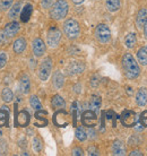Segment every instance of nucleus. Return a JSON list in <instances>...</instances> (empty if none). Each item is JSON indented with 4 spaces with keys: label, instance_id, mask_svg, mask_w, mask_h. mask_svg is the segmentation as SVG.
<instances>
[{
    "label": "nucleus",
    "instance_id": "nucleus-8",
    "mask_svg": "<svg viewBox=\"0 0 147 156\" xmlns=\"http://www.w3.org/2000/svg\"><path fill=\"white\" fill-rule=\"evenodd\" d=\"M32 51L35 58H41L44 55L45 51H47V45L41 37H36L33 40L32 42Z\"/></svg>",
    "mask_w": 147,
    "mask_h": 156
},
{
    "label": "nucleus",
    "instance_id": "nucleus-7",
    "mask_svg": "<svg viewBox=\"0 0 147 156\" xmlns=\"http://www.w3.org/2000/svg\"><path fill=\"white\" fill-rule=\"evenodd\" d=\"M121 123L124 127H135L136 122H137V117H136V112L132 110H124L120 117Z\"/></svg>",
    "mask_w": 147,
    "mask_h": 156
},
{
    "label": "nucleus",
    "instance_id": "nucleus-15",
    "mask_svg": "<svg viewBox=\"0 0 147 156\" xmlns=\"http://www.w3.org/2000/svg\"><path fill=\"white\" fill-rule=\"evenodd\" d=\"M30 121H31V117H30V113L23 110L18 112L17 117H16V125L18 127H27L30 125Z\"/></svg>",
    "mask_w": 147,
    "mask_h": 156
},
{
    "label": "nucleus",
    "instance_id": "nucleus-34",
    "mask_svg": "<svg viewBox=\"0 0 147 156\" xmlns=\"http://www.w3.org/2000/svg\"><path fill=\"white\" fill-rule=\"evenodd\" d=\"M139 122L140 125L143 126V128H147V110H145L140 113Z\"/></svg>",
    "mask_w": 147,
    "mask_h": 156
},
{
    "label": "nucleus",
    "instance_id": "nucleus-37",
    "mask_svg": "<svg viewBox=\"0 0 147 156\" xmlns=\"http://www.w3.org/2000/svg\"><path fill=\"white\" fill-rule=\"evenodd\" d=\"M87 154L88 155H100V153H99V151H97V148L95 147V146H89L88 148H87Z\"/></svg>",
    "mask_w": 147,
    "mask_h": 156
},
{
    "label": "nucleus",
    "instance_id": "nucleus-1",
    "mask_svg": "<svg viewBox=\"0 0 147 156\" xmlns=\"http://www.w3.org/2000/svg\"><path fill=\"white\" fill-rule=\"evenodd\" d=\"M121 66L124 69L126 77L129 79H136L140 75V67L137 60L131 53H124L121 59Z\"/></svg>",
    "mask_w": 147,
    "mask_h": 156
},
{
    "label": "nucleus",
    "instance_id": "nucleus-4",
    "mask_svg": "<svg viewBox=\"0 0 147 156\" xmlns=\"http://www.w3.org/2000/svg\"><path fill=\"white\" fill-rule=\"evenodd\" d=\"M52 68H53V61L50 57H47L41 61L39 70H38V76L42 82H47L49 79L51 73H52Z\"/></svg>",
    "mask_w": 147,
    "mask_h": 156
},
{
    "label": "nucleus",
    "instance_id": "nucleus-29",
    "mask_svg": "<svg viewBox=\"0 0 147 156\" xmlns=\"http://www.w3.org/2000/svg\"><path fill=\"white\" fill-rule=\"evenodd\" d=\"M32 146H33V149H34L36 153L42 152V149H43L42 139H41L40 137H34V138H33V141H32Z\"/></svg>",
    "mask_w": 147,
    "mask_h": 156
},
{
    "label": "nucleus",
    "instance_id": "nucleus-24",
    "mask_svg": "<svg viewBox=\"0 0 147 156\" xmlns=\"http://www.w3.org/2000/svg\"><path fill=\"white\" fill-rule=\"evenodd\" d=\"M136 43H137V34L134 33V32L128 33L126 37H124V45H126V48L132 49V48H135Z\"/></svg>",
    "mask_w": 147,
    "mask_h": 156
},
{
    "label": "nucleus",
    "instance_id": "nucleus-16",
    "mask_svg": "<svg viewBox=\"0 0 147 156\" xmlns=\"http://www.w3.org/2000/svg\"><path fill=\"white\" fill-rule=\"evenodd\" d=\"M18 87H20V90L23 94H28L31 92V79H30V77L26 74H24L20 78Z\"/></svg>",
    "mask_w": 147,
    "mask_h": 156
},
{
    "label": "nucleus",
    "instance_id": "nucleus-28",
    "mask_svg": "<svg viewBox=\"0 0 147 156\" xmlns=\"http://www.w3.org/2000/svg\"><path fill=\"white\" fill-rule=\"evenodd\" d=\"M28 101H30V104L35 111H41L42 110V103H41V101H40L36 95H31Z\"/></svg>",
    "mask_w": 147,
    "mask_h": 156
},
{
    "label": "nucleus",
    "instance_id": "nucleus-9",
    "mask_svg": "<svg viewBox=\"0 0 147 156\" xmlns=\"http://www.w3.org/2000/svg\"><path fill=\"white\" fill-rule=\"evenodd\" d=\"M81 122L87 128H94L97 123V114L93 110H87L81 115Z\"/></svg>",
    "mask_w": 147,
    "mask_h": 156
},
{
    "label": "nucleus",
    "instance_id": "nucleus-17",
    "mask_svg": "<svg viewBox=\"0 0 147 156\" xmlns=\"http://www.w3.org/2000/svg\"><path fill=\"white\" fill-rule=\"evenodd\" d=\"M52 85H53L56 90H60V88H62V86L65 85V76L62 75V73L60 70H57L53 73Z\"/></svg>",
    "mask_w": 147,
    "mask_h": 156
},
{
    "label": "nucleus",
    "instance_id": "nucleus-25",
    "mask_svg": "<svg viewBox=\"0 0 147 156\" xmlns=\"http://www.w3.org/2000/svg\"><path fill=\"white\" fill-rule=\"evenodd\" d=\"M137 62L142 66H147V47H142L137 51Z\"/></svg>",
    "mask_w": 147,
    "mask_h": 156
},
{
    "label": "nucleus",
    "instance_id": "nucleus-10",
    "mask_svg": "<svg viewBox=\"0 0 147 156\" xmlns=\"http://www.w3.org/2000/svg\"><path fill=\"white\" fill-rule=\"evenodd\" d=\"M4 32L6 33V35L9 37V39H13L14 36H16L18 34V32L20 30V25L18 22L16 20H10L9 23H7L5 25V27L2 28Z\"/></svg>",
    "mask_w": 147,
    "mask_h": 156
},
{
    "label": "nucleus",
    "instance_id": "nucleus-26",
    "mask_svg": "<svg viewBox=\"0 0 147 156\" xmlns=\"http://www.w3.org/2000/svg\"><path fill=\"white\" fill-rule=\"evenodd\" d=\"M101 103H102V101H101V98L99 95H92V98L89 100V108H91V110H93L95 113H97L101 108Z\"/></svg>",
    "mask_w": 147,
    "mask_h": 156
},
{
    "label": "nucleus",
    "instance_id": "nucleus-30",
    "mask_svg": "<svg viewBox=\"0 0 147 156\" xmlns=\"http://www.w3.org/2000/svg\"><path fill=\"white\" fill-rule=\"evenodd\" d=\"M8 118H9V112L5 113V108L2 106V109L0 110V127L8 125Z\"/></svg>",
    "mask_w": 147,
    "mask_h": 156
},
{
    "label": "nucleus",
    "instance_id": "nucleus-39",
    "mask_svg": "<svg viewBox=\"0 0 147 156\" xmlns=\"http://www.w3.org/2000/svg\"><path fill=\"white\" fill-rule=\"evenodd\" d=\"M129 155L130 156H134V155H137V156H143V153L138 151V149H135V151H132L131 153H129Z\"/></svg>",
    "mask_w": 147,
    "mask_h": 156
},
{
    "label": "nucleus",
    "instance_id": "nucleus-35",
    "mask_svg": "<svg viewBox=\"0 0 147 156\" xmlns=\"http://www.w3.org/2000/svg\"><path fill=\"white\" fill-rule=\"evenodd\" d=\"M56 0H41V7L43 9H50V7L53 5Z\"/></svg>",
    "mask_w": 147,
    "mask_h": 156
},
{
    "label": "nucleus",
    "instance_id": "nucleus-27",
    "mask_svg": "<svg viewBox=\"0 0 147 156\" xmlns=\"http://www.w3.org/2000/svg\"><path fill=\"white\" fill-rule=\"evenodd\" d=\"M1 100L5 103H10L14 100V93L9 87H5L2 92H1Z\"/></svg>",
    "mask_w": 147,
    "mask_h": 156
},
{
    "label": "nucleus",
    "instance_id": "nucleus-22",
    "mask_svg": "<svg viewBox=\"0 0 147 156\" xmlns=\"http://www.w3.org/2000/svg\"><path fill=\"white\" fill-rule=\"evenodd\" d=\"M51 106L54 110H61L66 106V101L63 100L62 96L57 94V95H54L53 98H51Z\"/></svg>",
    "mask_w": 147,
    "mask_h": 156
},
{
    "label": "nucleus",
    "instance_id": "nucleus-20",
    "mask_svg": "<svg viewBox=\"0 0 147 156\" xmlns=\"http://www.w3.org/2000/svg\"><path fill=\"white\" fill-rule=\"evenodd\" d=\"M136 103L138 106H145L147 104V90L145 87H140L136 93Z\"/></svg>",
    "mask_w": 147,
    "mask_h": 156
},
{
    "label": "nucleus",
    "instance_id": "nucleus-12",
    "mask_svg": "<svg viewBox=\"0 0 147 156\" xmlns=\"http://www.w3.org/2000/svg\"><path fill=\"white\" fill-rule=\"evenodd\" d=\"M67 74L70 76H75V75L81 74L83 71L85 70V63L81 61H73L70 62L66 68Z\"/></svg>",
    "mask_w": 147,
    "mask_h": 156
},
{
    "label": "nucleus",
    "instance_id": "nucleus-32",
    "mask_svg": "<svg viewBox=\"0 0 147 156\" xmlns=\"http://www.w3.org/2000/svg\"><path fill=\"white\" fill-rule=\"evenodd\" d=\"M75 135H76V138H77L79 141H85L86 139H87V133H85V130H84L83 128L76 129Z\"/></svg>",
    "mask_w": 147,
    "mask_h": 156
},
{
    "label": "nucleus",
    "instance_id": "nucleus-13",
    "mask_svg": "<svg viewBox=\"0 0 147 156\" xmlns=\"http://www.w3.org/2000/svg\"><path fill=\"white\" fill-rule=\"evenodd\" d=\"M27 48V41L25 37H18L13 43V51L16 55H22Z\"/></svg>",
    "mask_w": 147,
    "mask_h": 156
},
{
    "label": "nucleus",
    "instance_id": "nucleus-6",
    "mask_svg": "<svg viewBox=\"0 0 147 156\" xmlns=\"http://www.w3.org/2000/svg\"><path fill=\"white\" fill-rule=\"evenodd\" d=\"M62 39V32L56 26L50 27L47 34V44L50 48H57Z\"/></svg>",
    "mask_w": 147,
    "mask_h": 156
},
{
    "label": "nucleus",
    "instance_id": "nucleus-2",
    "mask_svg": "<svg viewBox=\"0 0 147 156\" xmlns=\"http://www.w3.org/2000/svg\"><path fill=\"white\" fill-rule=\"evenodd\" d=\"M69 12V4L67 0H56L50 7L49 15L53 20H65Z\"/></svg>",
    "mask_w": 147,
    "mask_h": 156
},
{
    "label": "nucleus",
    "instance_id": "nucleus-19",
    "mask_svg": "<svg viewBox=\"0 0 147 156\" xmlns=\"http://www.w3.org/2000/svg\"><path fill=\"white\" fill-rule=\"evenodd\" d=\"M111 151H112L113 155H117V156L126 155V153H127L126 146H124V144L121 140H114L113 141Z\"/></svg>",
    "mask_w": 147,
    "mask_h": 156
},
{
    "label": "nucleus",
    "instance_id": "nucleus-3",
    "mask_svg": "<svg viewBox=\"0 0 147 156\" xmlns=\"http://www.w3.org/2000/svg\"><path fill=\"white\" fill-rule=\"evenodd\" d=\"M62 31H63V34L66 35L67 39L76 40L81 35V25L76 20L68 18L63 22Z\"/></svg>",
    "mask_w": 147,
    "mask_h": 156
},
{
    "label": "nucleus",
    "instance_id": "nucleus-41",
    "mask_svg": "<svg viewBox=\"0 0 147 156\" xmlns=\"http://www.w3.org/2000/svg\"><path fill=\"white\" fill-rule=\"evenodd\" d=\"M71 1H73L75 5H81L85 0H71Z\"/></svg>",
    "mask_w": 147,
    "mask_h": 156
},
{
    "label": "nucleus",
    "instance_id": "nucleus-42",
    "mask_svg": "<svg viewBox=\"0 0 147 156\" xmlns=\"http://www.w3.org/2000/svg\"><path fill=\"white\" fill-rule=\"evenodd\" d=\"M1 135H2V131H1V130H0V137H1Z\"/></svg>",
    "mask_w": 147,
    "mask_h": 156
},
{
    "label": "nucleus",
    "instance_id": "nucleus-11",
    "mask_svg": "<svg viewBox=\"0 0 147 156\" xmlns=\"http://www.w3.org/2000/svg\"><path fill=\"white\" fill-rule=\"evenodd\" d=\"M53 122L57 127H66L69 123V118H68V113L66 111H63V109L59 110L58 112H56L53 115Z\"/></svg>",
    "mask_w": 147,
    "mask_h": 156
},
{
    "label": "nucleus",
    "instance_id": "nucleus-18",
    "mask_svg": "<svg viewBox=\"0 0 147 156\" xmlns=\"http://www.w3.org/2000/svg\"><path fill=\"white\" fill-rule=\"evenodd\" d=\"M147 23V9L146 8H140L139 12H137L136 16V25L139 30H143L144 25Z\"/></svg>",
    "mask_w": 147,
    "mask_h": 156
},
{
    "label": "nucleus",
    "instance_id": "nucleus-21",
    "mask_svg": "<svg viewBox=\"0 0 147 156\" xmlns=\"http://www.w3.org/2000/svg\"><path fill=\"white\" fill-rule=\"evenodd\" d=\"M32 14H33V5L32 4H26L22 8V12H20V18L23 23H27L30 18H31Z\"/></svg>",
    "mask_w": 147,
    "mask_h": 156
},
{
    "label": "nucleus",
    "instance_id": "nucleus-14",
    "mask_svg": "<svg viewBox=\"0 0 147 156\" xmlns=\"http://www.w3.org/2000/svg\"><path fill=\"white\" fill-rule=\"evenodd\" d=\"M22 8H23V1L22 0L13 4V6L9 8V12H8V20H15L17 17H20Z\"/></svg>",
    "mask_w": 147,
    "mask_h": 156
},
{
    "label": "nucleus",
    "instance_id": "nucleus-33",
    "mask_svg": "<svg viewBox=\"0 0 147 156\" xmlns=\"http://www.w3.org/2000/svg\"><path fill=\"white\" fill-rule=\"evenodd\" d=\"M9 37L6 35V33L4 32V30H0V47H5L8 42H9Z\"/></svg>",
    "mask_w": 147,
    "mask_h": 156
},
{
    "label": "nucleus",
    "instance_id": "nucleus-5",
    "mask_svg": "<svg viewBox=\"0 0 147 156\" xmlns=\"http://www.w3.org/2000/svg\"><path fill=\"white\" fill-rule=\"evenodd\" d=\"M94 35L97 42H100L101 44H106L111 40V30L106 24H99L95 27Z\"/></svg>",
    "mask_w": 147,
    "mask_h": 156
},
{
    "label": "nucleus",
    "instance_id": "nucleus-38",
    "mask_svg": "<svg viewBox=\"0 0 147 156\" xmlns=\"http://www.w3.org/2000/svg\"><path fill=\"white\" fill-rule=\"evenodd\" d=\"M71 154H73L74 156H81V155H84V151H83L81 147H75V148L73 149Z\"/></svg>",
    "mask_w": 147,
    "mask_h": 156
},
{
    "label": "nucleus",
    "instance_id": "nucleus-23",
    "mask_svg": "<svg viewBox=\"0 0 147 156\" xmlns=\"http://www.w3.org/2000/svg\"><path fill=\"white\" fill-rule=\"evenodd\" d=\"M105 8L110 12H118L121 7V0H105Z\"/></svg>",
    "mask_w": 147,
    "mask_h": 156
},
{
    "label": "nucleus",
    "instance_id": "nucleus-31",
    "mask_svg": "<svg viewBox=\"0 0 147 156\" xmlns=\"http://www.w3.org/2000/svg\"><path fill=\"white\" fill-rule=\"evenodd\" d=\"M14 4V0H0V12H7Z\"/></svg>",
    "mask_w": 147,
    "mask_h": 156
},
{
    "label": "nucleus",
    "instance_id": "nucleus-36",
    "mask_svg": "<svg viewBox=\"0 0 147 156\" xmlns=\"http://www.w3.org/2000/svg\"><path fill=\"white\" fill-rule=\"evenodd\" d=\"M6 63H7V55L5 52H1L0 53V69L4 68Z\"/></svg>",
    "mask_w": 147,
    "mask_h": 156
},
{
    "label": "nucleus",
    "instance_id": "nucleus-40",
    "mask_svg": "<svg viewBox=\"0 0 147 156\" xmlns=\"http://www.w3.org/2000/svg\"><path fill=\"white\" fill-rule=\"evenodd\" d=\"M143 33H144V37L147 40V23L144 25V27H143Z\"/></svg>",
    "mask_w": 147,
    "mask_h": 156
}]
</instances>
